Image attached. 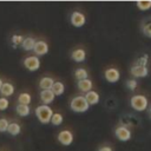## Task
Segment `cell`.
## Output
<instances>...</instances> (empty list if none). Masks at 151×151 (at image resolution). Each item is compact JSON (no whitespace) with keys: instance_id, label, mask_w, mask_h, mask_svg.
I'll return each mask as SVG.
<instances>
[{"instance_id":"obj_1","label":"cell","mask_w":151,"mask_h":151,"mask_svg":"<svg viewBox=\"0 0 151 151\" xmlns=\"http://www.w3.org/2000/svg\"><path fill=\"white\" fill-rule=\"evenodd\" d=\"M70 107L73 112H77V113H83V112H86L88 109H90V105L87 104V101L85 100L84 96H77V97H73L70 101Z\"/></svg>"},{"instance_id":"obj_2","label":"cell","mask_w":151,"mask_h":151,"mask_svg":"<svg viewBox=\"0 0 151 151\" xmlns=\"http://www.w3.org/2000/svg\"><path fill=\"white\" fill-rule=\"evenodd\" d=\"M35 116L38 120L42 124H48L51 122V118L53 116V111L47 105H40L35 109Z\"/></svg>"},{"instance_id":"obj_3","label":"cell","mask_w":151,"mask_h":151,"mask_svg":"<svg viewBox=\"0 0 151 151\" xmlns=\"http://www.w3.org/2000/svg\"><path fill=\"white\" fill-rule=\"evenodd\" d=\"M130 105L131 107L134 110V111H138V112H142V111H145L147 107H149V100L143 94H136L131 98L130 100Z\"/></svg>"},{"instance_id":"obj_4","label":"cell","mask_w":151,"mask_h":151,"mask_svg":"<svg viewBox=\"0 0 151 151\" xmlns=\"http://www.w3.org/2000/svg\"><path fill=\"white\" fill-rule=\"evenodd\" d=\"M114 136H116L117 139L120 140V142H127V140H130L131 137H132L131 131H130L126 126H123V125L117 126V127L114 129Z\"/></svg>"},{"instance_id":"obj_5","label":"cell","mask_w":151,"mask_h":151,"mask_svg":"<svg viewBox=\"0 0 151 151\" xmlns=\"http://www.w3.org/2000/svg\"><path fill=\"white\" fill-rule=\"evenodd\" d=\"M24 65H25V67H26L28 71H31V72L37 71V70H39V67H40V59H39L37 55H29V57H27V58L24 60Z\"/></svg>"},{"instance_id":"obj_6","label":"cell","mask_w":151,"mask_h":151,"mask_svg":"<svg viewBox=\"0 0 151 151\" xmlns=\"http://www.w3.org/2000/svg\"><path fill=\"white\" fill-rule=\"evenodd\" d=\"M58 142L61 145H65V146L71 145L72 142H73V133L70 130H63V131H60L58 133Z\"/></svg>"},{"instance_id":"obj_7","label":"cell","mask_w":151,"mask_h":151,"mask_svg":"<svg viewBox=\"0 0 151 151\" xmlns=\"http://www.w3.org/2000/svg\"><path fill=\"white\" fill-rule=\"evenodd\" d=\"M104 77L105 79L109 81V83H117L119 79H120V72L119 70L114 68V67H110V68H106L105 72H104Z\"/></svg>"},{"instance_id":"obj_8","label":"cell","mask_w":151,"mask_h":151,"mask_svg":"<svg viewBox=\"0 0 151 151\" xmlns=\"http://www.w3.org/2000/svg\"><path fill=\"white\" fill-rule=\"evenodd\" d=\"M130 73L132 74V77L136 78H144L149 74V68L147 66H142V65H133L130 70Z\"/></svg>"},{"instance_id":"obj_9","label":"cell","mask_w":151,"mask_h":151,"mask_svg":"<svg viewBox=\"0 0 151 151\" xmlns=\"http://www.w3.org/2000/svg\"><path fill=\"white\" fill-rule=\"evenodd\" d=\"M71 24L74 27H83L86 22V18L81 12H73L71 14Z\"/></svg>"},{"instance_id":"obj_10","label":"cell","mask_w":151,"mask_h":151,"mask_svg":"<svg viewBox=\"0 0 151 151\" xmlns=\"http://www.w3.org/2000/svg\"><path fill=\"white\" fill-rule=\"evenodd\" d=\"M33 51L37 54V57L38 55H45L48 52V45H47V42H45L42 40L35 41V45L33 47Z\"/></svg>"},{"instance_id":"obj_11","label":"cell","mask_w":151,"mask_h":151,"mask_svg":"<svg viewBox=\"0 0 151 151\" xmlns=\"http://www.w3.org/2000/svg\"><path fill=\"white\" fill-rule=\"evenodd\" d=\"M77 87H78L81 92L87 93V92L92 91L93 83H92V80L88 79V78H87V79H84V80H78V83H77Z\"/></svg>"},{"instance_id":"obj_12","label":"cell","mask_w":151,"mask_h":151,"mask_svg":"<svg viewBox=\"0 0 151 151\" xmlns=\"http://www.w3.org/2000/svg\"><path fill=\"white\" fill-rule=\"evenodd\" d=\"M55 96L53 94V92L51 90H41L40 92V99L44 103V105H48L54 100Z\"/></svg>"},{"instance_id":"obj_13","label":"cell","mask_w":151,"mask_h":151,"mask_svg":"<svg viewBox=\"0 0 151 151\" xmlns=\"http://www.w3.org/2000/svg\"><path fill=\"white\" fill-rule=\"evenodd\" d=\"M84 98H85V100L87 101V104L91 106V105H96V104H98L99 103V99H100V97H99V93L98 92H96V91H90V92H87V93H85V96H84Z\"/></svg>"},{"instance_id":"obj_14","label":"cell","mask_w":151,"mask_h":151,"mask_svg":"<svg viewBox=\"0 0 151 151\" xmlns=\"http://www.w3.org/2000/svg\"><path fill=\"white\" fill-rule=\"evenodd\" d=\"M71 58H72V60L76 61V63H81V61H84L85 58H86V52H85V50H83V48H77V50H74V51L71 53Z\"/></svg>"},{"instance_id":"obj_15","label":"cell","mask_w":151,"mask_h":151,"mask_svg":"<svg viewBox=\"0 0 151 151\" xmlns=\"http://www.w3.org/2000/svg\"><path fill=\"white\" fill-rule=\"evenodd\" d=\"M0 92H1V94L5 98L6 97H9V96H12L14 93V86L11 83H4L2 86H1V88H0Z\"/></svg>"},{"instance_id":"obj_16","label":"cell","mask_w":151,"mask_h":151,"mask_svg":"<svg viewBox=\"0 0 151 151\" xmlns=\"http://www.w3.org/2000/svg\"><path fill=\"white\" fill-rule=\"evenodd\" d=\"M51 91L53 92L54 96H61L65 92V85L61 81H54L51 87Z\"/></svg>"},{"instance_id":"obj_17","label":"cell","mask_w":151,"mask_h":151,"mask_svg":"<svg viewBox=\"0 0 151 151\" xmlns=\"http://www.w3.org/2000/svg\"><path fill=\"white\" fill-rule=\"evenodd\" d=\"M53 83H54L53 78L44 77V78H41V79H40V81H39V87H40L41 90H51V87H52Z\"/></svg>"},{"instance_id":"obj_18","label":"cell","mask_w":151,"mask_h":151,"mask_svg":"<svg viewBox=\"0 0 151 151\" xmlns=\"http://www.w3.org/2000/svg\"><path fill=\"white\" fill-rule=\"evenodd\" d=\"M142 32L145 37L151 38V18H147L142 22Z\"/></svg>"},{"instance_id":"obj_19","label":"cell","mask_w":151,"mask_h":151,"mask_svg":"<svg viewBox=\"0 0 151 151\" xmlns=\"http://www.w3.org/2000/svg\"><path fill=\"white\" fill-rule=\"evenodd\" d=\"M35 45V40L32 38V37H27L22 40L21 42V46L25 51H33V47Z\"/></svg>"},{"instance_id":"obj_20","label":"cell","mask_w":151,"mask_h":151,"mask_svg":"<svg viewBox=\"0 0 151 151\" xmlns=\"http://www.w3.org/2000/svg\"><path fill=\"white\" fill-rule=\"evenodd\" d=\"M15 111L20 116V117H27L31 112V109L28 105H21V104H18L17 107H15Z\"/></svg>"},{"instance_id":"obj_21","label":"cell","mask_w":151,"mask_h":151,"mask_svg":"<svg viewBox=\"0 0 151 151\" xmlns=\"http://www.w3.org/2000/svg\"><path fill=\"white\" fill-rule=\"evenodd\" d=\"M20 131H21V127H20V125H19L18 123L13 122V123H9V124H8L7 132H8L9 134H12V136H18V134L20 133Z\"/></svg>"},{"instance_id":"obj_22","label":"cell","mask_w":151,"mask_h":151,"mask_svg":"<svg viewBox=\"0 0 151 151\" xmlns=\"http://www.w3.org/2000/svg\"><path fill=\"white\" fill-rule=\"evenodd\" d=\"M31 100H32V97H31V94L27 93V92H22V93H20L19 97H18V103L21 104V105H29Z\"/></svg>"},{"instance_id":"obj_23","label":"cell","mask_w":151,"mask_h":151,"mask_svg":"<svg viewBox=\"0 0 151 151\" xmlns=\"http://www.w3.org/2000/svg\"><path fill=\"white\" fill-rule=\"evenodd\" d=\"M74 77H76L77 80H84V79H87L88 78V73H87V71L84 67H79V68L76 70Z\"/></svg>"},{"instance_id":"obj_24","label":"cell","mask_w":151,"mask_h":151,"mask_svg":"<svg viewBox=\"0 0 151 151\" xmlns=\"http://www.w3.org/2000/svg\"><path fill=\"white\" fill-rule=\"evenodd\" d=\"M63 120H64V118H63L61 113H58L57 112V113H53L50 123H52V125H54V126H59V125H61Z\"/></svg>"},{"instance_id":"obj_25","label":"cell","mask_w":151,"mask_h":151,"mask_svg":"<svg viewBox=\"0 0 151 151\" xmlns=\"http://www.w3.org/2000/svg\"><path fill=\"white\" fill-rule=\"evenodd\" d=\"M137 7L140 11H147L151 8V0H145V1H137Z\"/></svg>"},{"instance_id":"obj_26","label":"cell","mask_w":151,"mask_h":151,"mask_svg":"<svg viewBox=\"0 0 151 151\" xmlns=\"http://www.w3.org/2000/svg\"><path fill=\"white\" fill-rule=\"evenodd\" d=\"M22 40H24V37H22V35L14 34V35L12 37V44H13L14 47H17L18 45H20V44L22 42Z\"/></svg>"},{"instance_id":"obj_27","label":"cell","mask_w":151,"mask_h":151,"mask_svg":"<svg viewBox=\"0 0 151 151\" xmlns=\"http://www.w3.org/2000/svg\"><path fill=\"white\" fill-rule=\"evenodd\" d=\"M8 105H9L8 99L5 98V97H1L0 98V111H5L8 107Z\"/></svg>"},{"instance_id":"obj_28","label":"cell","mask_w":151,"mask_h":151,"mask_svg":"<svg viewBox=\"0 0 151 151\" xmlns=\"http://www.w3.org/2000/svg\"><path fill=\"white\" fill-rule=\"evenodd\" d=\"M8 120L6 118H0V132H5L7 131V127H8Z\"/></svg>"},{"instance_id":"obj_29","label":"cell","mask_w":151,"mask_h":151,"mask_svg":"<svg viewBox=\"0 0 151 151\" xmlns=\"http://www.w3.org/2000/svg\"><path fill=\"white\" fill-rule=\"evenodd\" d=\"M126 87L130 90V91H134L136 87H137V80L134 79H129L126 81Z\"/></svg>"},{"instance_id":"obj_30","label":"cell","mask_w":151,"mask_h":151,"mask_svg":"<svg viewBox=\"0 0 151 151\" xmlns=\"http://www.w3.org/2000/svg\"><path fill=\"white\" fill-rule=\"evenodd\" d=\"M98 151H113V149L111 146H109V145H103V146H100L98 149Z\"/></svg>"},{"instance_id":"obj_31","label":"cell","mask_w":151,"mask_h":151,"mask_svg":"<svg viewBox=\"0 0 151 151\" xmlns=\"http://www.w3.org/2000/svg\"><path fill=\"white\" fill-rule=\"evenodd\" d=\"M2 84H4V83H2V80L0 79V88H1V86H2Z\"/></svg>"},{"instance_id":"obj_32","label":"cell","mask_w":151,"mask_h":151,"mask_svg":"<svg viewBox=\"0 0 151 151\" xmlns=\"http://www.w3.org/2000/svg\"><path fill=\"white\" fill-rule=\"evenodd\" d=\"M150 117H151V109H150Z\"/></svg>"}]
</instances>
